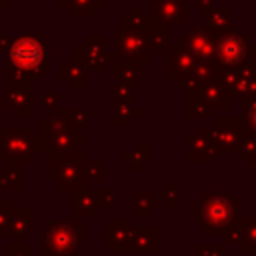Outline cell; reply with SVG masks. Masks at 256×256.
<instances>
[{"label":"cell","mask_w":256,"mask_h":256,"mask_svg":"<svg viewBox=\"0 0 256 256\" xmlns=\"http://www.w3.org/2000/svg\"><path fill=\"white\" fill-rule=\"evenodd\" d=\"M50 52L44 42L32 36H20L10 44V62L6 66L8 80L20 84L28 76L40 74L48 68Z\"/></svg>","instance_id":"6da1fadb"},{"label":"cell","mask_w":256,"mask_h":256,"mask_svg":"<svg viewBox=\"0 0 256 256\" xmlns=\"http://www.w3.org/2000/svg\"><path fill=\"white\" fill-rule=\"evenodd\" d=\"M88 242V228L78 218H58L44 226L40 252L44 256H78V248Z\"/></svg>","instance_id":"7a4b0ae2"},{"label":"cell","mask_w":256,"mask_h":256,"mask_svg":"<svg viewBox=\"0 0 256 256\" xmlns=\"http://www.w3.org/2000/svg\"><path fill=\"white\" fill-rule=\"evenodd\" d=\"M240 210V200L228 192H208L200 198L196 208V226L204 230V234L224 232L228 224L236 220Z\"/></svg>","instance_id":"3957f363"},{"label":"cell","mask_w":256,"mask_h":256,"mask_svg":"<svg viewBox=\"0 0 256 256\" xmlns=\"http://www.w3.org/2000/svg\"><path fill=\"white\" fill-rule=\"evenodd\" d=\"M250 36H246L240 30H226L222 34L214 36V68L216 72L220 70H234L240 66L250 64Z\"/></svg>","instance_id":"277c9868"},{"label":"cell","mask_w":256,"mask_h":256,"mask_svg":"<svg viewBox=\"0 0 256 256\" xmlns=\"http://www.w3.org/2000/svg\"><path fill=\"white\" fill-rule=\"evenodd\" d=\"M86 156L84 154H50V178L60 190H86Z\"/></svg>","instance_id":"5b68a950"},{"label":"cell","mask_w":256,"mask_h":256,"mask_svg":"<svg viewBox=\"0 0 256 256\" xmlns=\"http://www.w3.org/2000/svg\"><path fill=\"white\" fill-rule=\"evenodd\" d=\"M36 142H40V140L34 138L30 134V130L24 126L22 128H12V126L0 128V162L22 164V162L30 160L34 152L44 150Z\"/></svg>","instance_id":"8992f818"},{"label":"cell","mask_w":256,"mask_h":256,"mask_svg":"<svg viewBox=\"0 0 256 256\" xmlns=\"http://www.w3.org/2000/svg\"><path fill=\"white\" fill-rule=\"evenodd\" d=\"M242 128H244L242 118H236V116L214 118V126L208 130L214 152H224V154L240 152L242 150Z\"/></svg>","instance_id":"52a82bcc"},{"label":"cell","mask_w":256,"mask_h":256,"mask_svg":"<svg viewBox=\"0 0 256 256\" xmlns=\"http://www.w3.org/2000/svg\"><path fill=\"white\" fill-rule=\"evenodd\" d=\"M216 80L230 92V96L256 98V64H246L234 70L216 72Z\"/></svg>","instance_id":"ba28073f"},{"label":"cell","mask_w":256,"mask_h":256,"mask_svg":"<svg viewBox=\"0 0 256 256\" xmlns=\"http://www.w3.org/2000/svg\"><path fill=\"white\" fill-rule=\"evenodd\" d=\"M114 204V192L112 190H78L70 192L68 206L78 212L80 218H92L100 208Z\"/></svg>","instance_id":"9c48e42d"},{"label":"cell","mask_w":256,"mask_h":256,"mask_svg":"<svg viewBox=\"0 0 256 256\" xmlns=\"http://www.w3.org/2000/svg\"><path fill=\"white\" fill-rule=\"evenodd\" d=\"M156 254L158 252V228L134 226L126 244L114 250V254Z\"/></svg>","instance_id":"30bf717a"},{"label":"cell","mask_w":256,"mask_h":256,"mask_svg":"<svg viewBox=\"0 0 256 256\" xmlns=\"http://www.w3.org/2000/svg\"><path fill=\"white\" fill-rule=\"evenodd\" d=\"M196 60H212L214 56V34L206 26H190L180 38Z\"/></svg>","instance_id":"8fae6325"},{"label":"cell","mask_w":256,"mask_h":256,"mask_svg":"<svg viewBox=\"0 0 256 256\" xmlns=\"http://www.w3.org/2000/svg\"><path fill=\"white\" fill-rule=\"evenodd\" d=\"M116 46H118V52H122L128 58H136V60H148L150 58L148 42L140 30L118 28L116 30Z\"/></svg>","instance_id":"7c38bea8"},{"label":"cell","mask_w":256,"mask_h":256,"mask_svg":"<svg viewBox=\"0 0 256 256\" xmlns=\"http://www.w3.org/2000/svg\"><path fill=\"white\" fill-rule=\"evenodd\" d=\"M152 18L160 24H186V2L184 0H152Z\"/></svg>","instance_id":"4fadbf2b"},{"label":"cell","mask_w":256,"mask_h":256,"mask_svg":"<svg viewBox=\"0 0 256 256\" xmlns=\"http://www.w3.org/2000/svg\"><path fill=\"white\" fill-rule=\"evenodd\" d=\"M196 92H198V96L206 102V106H210L212 110H216V108H224V110H228V108H232V96H230V92L214 78V80H208V82H204V84H200L198 88H194Z\"/></svg>","instance_id":"5bb4252c"},{"label":"cell","mask_w":256,"mask_h":256,"mask_svg":"<svg viewBox=\"0 0 256 256\" xmlns=\"http://www.w3.org/2000/svg\"><path fill=\"white\" fill-rule=\"evenodd\" d=\"M194 62H196V58L190 54V50L182 42H176V46L170 48V76L178 82V86L186 80Z\"/></svg>","instance_id":"9a60e30c"},{"label":"cell","mask_w":256,"mask_h":256,"mask_svg":"<svg viewBox=\"0 0 256 256\" xmlns=\"http://www.w3.org/2000/svg\"><path fill=\"white\" fill-rule=\"evenodd\" d=\"M214 146L210 142L208 130L204 126H198L190 136H188V162H204L208 158H212Z\"/></svg>","instance_id":"2e32d148"},{"label":"cell","mask_w":256,"mask_h":256,"mask_svg":"<svg viewBox=\"0 0 256 256\" xmlns=\"http://www.w3.org/2000/svg\"><path fill=\"white\" fill-rule=\"evenodd\" d=\"M132 218L130 216H118L112 220L110 226L104 228V242L112 246V250H118L120 246L126 244L130 232H132Z\"/></svg>","instance_id":"e0dca14e"},{"label":"cell","mask_w":256,"mask_h":256,"mask_svg":"<svg viewBox=\"0 0 256 256\" xmlns=\"http://www.w3.org/2000/svg\"><path fill=\"white\" fill-rule=\"evenodd\" d=\"M140 32H142V36L146 38L150 52L168 50V42H166V38H168V30H166V26L160 24L158 20H154V18L144 20L142 26H140Z\"/></svg>","instance_id":"ac0fdd59"},{"label":"cell","mask_w":256,"mask_h":256,"mask_svg":"<svg viewBox=\"0 0 256 256\" xmlns=\"http://www.w3.org/2000/svg\"><path fill=\"white\" fill-rule=\"evenodd\" d=\"M206 28L216 36L232 28V10L230 8H218V6H208L206 10Z\"/></svg>","instance_id":"d6986e66"},{"label":"cell","mask_w":256,"mask_h":256,"mask_svg":"<svg viewBox=\"0 0 256 256\" xmlns=\"http://www.w3.org/2000/svg\"><path fill=\"white\" fill-rule=\"evenodd\" d=\"M6 100L8 104L16 110V114L20 116H26L28 110H30V96L26 92V88L22 84H16V82H6Z\"/></svg>","instance_id":"ffe728a7"},{"label":"cell","mask_w":256,"mask_h":256,"mask_svg":"<svg viewBox=\"0 0 256 256\" xmlns=\"http://www.w3.org/2000/svg\"><path fill=\"white\" fill-rule=\"evenodd\" d=\"M132 200H134V206H132V212H130V218H146L150 216V212L154 208H158V200L152 196L150 190H132Z\"/></svg>","instance_id":"44dd1931"},{"label":"cell","mask_w":256,"mask_h":256,"mask_svg":"<svg viewBox=\"0 0 256 256\" xmlns=\"http://www.w3.org/2000/svg\"><path fill=\"white\" fill-rule=\"evenodd\" d=\"M32 228V210L30 208H16L12 218V230L10 236L14 240H24L30 234Z\"/></svg>","instance_id":"7402d4cb"},{"label":"cell","mask_w":256,"mask_h":256,"mask_svg":"<svg viewBox=\"0 0 256 256\" xmlns=\"http://www.w3.org/2000/svg\"><path fill=\"white\" fill-rule=\"evenodd\" d=\"M240 160L248 164L252 170H256V132L250 128H242V150H240Z\"/></svg>","instance_id":"603a6c76"},{"label":"cell","mask_w":256,"mask_h":256,"mask_svg":"<svg viewBox=\"0 0 256 256\" xmlns=\"http://www.w3.org/2000/svg\"><path fill=\"white\" fill-rule=\"evenodd\" d=\"M24 182V174H22V166L18 162H8L4 172L0 174V188H14L20 190Z\"/></svg>","instance_id":"cb8c5ba5"},{"label":"cell","mask_w":256,"mask_h":256,"mask_svg":"<svg viewBox=\"0 0 256 256\" xmlns=\"http://www.w3.org/2000/svg\"><path fill=\"white\" fill-rule=\"evenodd\" d=\"M14 204L10 198H0V236H8L12 230V218H14Z\"/></svg>","instance_id":"d4e9b609"},{"label":"cell","mask_w":256,"mask_h":256,"mask_svg":"<svg viewBox=\"0 0 256 256\" xmlns=\"http://www.w3.org/2000/svg\"><path fill=\"white\" fill-rule=\"evenodd\" d=\"M60 76L64 80H68V84L72 88H78V86H84V72L80 70L78 64L74 62H64L60 64Z\"/></svg>","instance_id":"484cf974"},{"label":"cell","mask_w":256,"mask_h":256,"mask_svg":"<svg viewBox=\"0 0 256 256\" xmlns=\"http://www.w3.org/2000/svg\"><path fill=\"white\" fill-rule=\"evenodd\" d=\"M244 226H246V220H238V218L232 224H228V228L222 232L224 244H242V240H244Z\"/></svg>","instance_id":"4316f807"},{"label":"cell","mask_w":256,"mask_h":256,"mask_svg":"<svg viewBox=\"0 0 256 256\" xmlns=\"http://www.w3.org/2000/svg\"><path fill=\"white\" fill-rule=\"evenodd\" d=\"M150 160V148L148 146H140V148H134L132 152H126L124 154V162L130 164L132 170H140L144 162Z\"/></svg>","instance_id":"83f0119b"},{"label":"cell","mask_w":256,"mask_h":256,"mask_svg":"<svg viewBox=\"0 0 256 256\" xmlns=\"http://www.w3.org/2000/svg\"><path fill=\"white\" fill-rule=\"evenodd\" d=\"M78 54H80V58H82V62H84V64L102 68V60H104V58H102V46L94 48V46L86 44V46H82V48L78 50Z\"/></svg>","instance_id":"f1b7e54d"},{"label":"cell","mask_w":256,"mask_h":256,"mask_svg":"<svg viewBox=\"0 0 256 256\" xmlns=\"http://www.w3.org/2000/svg\"><path fill=\"white\" fill-rule=\"evenodd\" d=\"M242 252H256V218H248L244 226V240H242Z\"/></svg>","instance_id":"f546056e"},{"label":"cell","mask_w":256,"mask_h":256,"mask_svg":"<svg viewBox=\"0 0 256 256\" xmlns=\"http://www.w3.org/2000/svg\"><path fill=\"white\" fill-rule=\"evenodd\" d=\"M240 106L244 110V126L256 132V98H240Z\"/></svg>","instance_id":"4dcf8cb0"},{"label":"cell","mask_w":256,"mask_h":256,"mask_svg":"<svg viewBox=\"0 0 256 256\" xmlns=\"http://www.w3.org/2000/svg\"><path fill=\"white\" fill-rule=\"evenodd\" d=\"M2 254L4 256H32V246L26 244L24 240H12L4 246Z\"/></svg>","instance_id":"1f68e13d"},{"label":"cell","mask_w":256,"mask_h":256,"mask_svg":"<svg viewBox=\"0 0 256 256\" xmlns=\"http://www.w3.org/2000/svg\"><path fill=\"white\" fill-rule=\"evenodd\" d=\"M158 196L164 198V200H168V208H176V204H178V182L176 180H170L168 186L164 190H160Z\"/></svg>","instance_id":"d6a6232c"},{"label":"cell","mask_w":256,"mask_h":256,"mask_svg":"<svg viewBox=\"0 0 256 256\" xmlns=\"http://www.w3.org/2000/svg\"><path fill=\"white\" fill-rule=\"evenodd\" d=\"M106 176V166L104 162H92L86 166V180H94V182H102Z\"/></svg>","instance_id":"836d02e7"},{"label":"cell","mask_w":256,"mask_h":256,"mask_svg":"<svg viewBox=\"0 0 256 256\" xmlns=\"http://www.w3.org/2000/svg\"><path fill=\"white\" fill-rule=\"evenodd\" d=\"M196 256H224V250L222 246H214V244H198Z\"/></svg>","instance_id":"e575fe53"},{"label":"cell","mask_w":256,"mask_h":256,"mask_svg":"<svg viewBox=\"0 0 256 256\" xmlns=\"http://www.w3.org/2000/svg\"><path fill=\"white\" fill-rule=\"evenodd\" d=\"M42 96H44V100H42V104H44V106L48 104V100H50L52 104H54V102H58V94H56V92H44Z\"/></svg>","instance_id":"d590c367"},{"label":"cell","mask_w":256,"mask_h":256,"mask_svg":"<svg viewBox=\"0 0 256 256\" xmlns=\"http://www.w3.org/2000/svg\"><path fill=\"white\" fill-rule=\"evenodd\" d=\"M196 6H198V8H204V10H206L208 6H212V0H196Z\"/></svg>","instance_id":"8d00e7d4"},{"label":"cell","mask_w":256,"mask_h":256,"mask_svg":"<svg viewBox=\"0 0 256 256\" xmlns=\"http://www.w3.org/2000/svg\"><path fill=\"white\" fill-rule=\"evenodd\" d=\"M250 62L256 64V44H252V48H250Z\"/></svg>","instance_id":"74e56055"},{"label":"cell","mask_w":256,"mask_h":256,"mask_svg":"<svg viewBox=\"0 0 256 256\" xmlns=\"http://www.w3.org/2000/svg\"><path fill=\"white\" fill-rule=\"evenodd\" d=\"M0 256H4V254H0Z\"/></svg>","instance_id":"f35d334b"}]
</instances>
